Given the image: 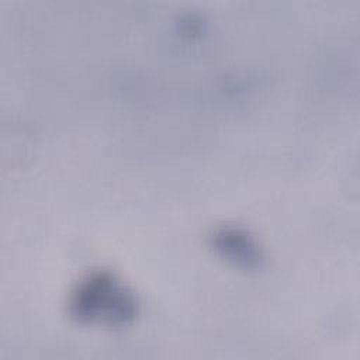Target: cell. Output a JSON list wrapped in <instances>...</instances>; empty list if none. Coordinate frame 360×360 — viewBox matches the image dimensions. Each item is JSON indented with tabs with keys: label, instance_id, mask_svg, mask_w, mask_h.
<instances>
[{
	"label": "cell",
	"instance_id": "6da1fadb",
	"mask_svg": "<svg viewBox=\"0 0 360 360\" xmlns=\"http://www.w3.org/2000/svg\"><path fill=\"white\" fill-rule=\"evenodd\" d=\"M77 298V304L86 316L105 318L108 321H124L131 311V302L124 291L111 280L103 277L91 280Z\"/></svg>",
	"mask_w": 360,
	"mask_h": 360
}]
</instances>
